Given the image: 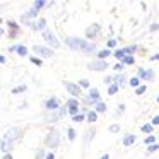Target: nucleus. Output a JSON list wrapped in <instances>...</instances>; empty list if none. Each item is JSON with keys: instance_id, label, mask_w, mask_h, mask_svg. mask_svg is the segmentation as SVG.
I'll list each match as a JSON object with an SVG mask.
<instances>
[{"instance_id": "1", "label": "nucleus", "mask_w": 159, "mask_h": 159, "mask_svg": "<svg viewBox=\"0 0 159 159\" xmlns=\"http://www.w3.org/2000/svg\"><path fill=\"white\" fill-rule=\"evenodd\" d=\"M65 45L69 46V48H72V50H80V52H84V53H91V52L96 50V46H94L93 43H89L87 39L74 38V36H70V38L65 39Z\"/></svg>"}, {"instance_id": "2", "label": "nucleus", "mask_w": 159, "mask_h": 159, "mask_svg": "<svg viewBox=\"0 0 159 159\" xmlns=\"http://www.w3.org/2000/svg\"><path fill=\"white\" fill-rule=\"evenodd\" d=\"M41 36H43V39L52 46V48H58V46H60V41L57 39V36L53 34L52 29H45V31L41 33Z\"/></svg>"}, {"instance_id": "3", "label": "nucleus", "mask_w": 159, "mask_h": 159, "mask_svg": "<svg viewBox=\"0 0 159 159\" xmlns=\"http://www.w3.org/2000/svg\"><path fill=\"white\" fill-rule=\"evenodd\" d=\"M45 144L48 145L50 149H55V147H58L60 145V134L57 130H52L48 135H46V140H45Z\"/></svg>"}, {"instance_id": "4", "label": "nucleus", "mask_w": 159, "mask_h": 159, "mask_svg": "<svg viewBox=\"0 0 159 159\" xmlns=\"http://www.w3.org/2000/svg\"><path fill=\"white\" fill-rule=\"evenodd\" d=\"M87 69L96 70V72H101V70L108 69V63H106V60H93L91 63H87Z\"/></svg>"}, {"instance_id": "5", "label": "nucleus", "mask_w": 159, "mask_h": 159, "mask_svg": "<svg viewBox=\"0 0 159 159\" xmlns=\"http://www.w3.org/2000/svg\"><path fill=\"white\" fill-rule=\"evenodd\" d=\"M45 108L50 111H58L62 106H60V101L57 99V98H48V99L45 101Z\"/></svg>"}, {"instance_id": "6", "label": "nucleus", "mask_w": 159, "mask_h": 159, "mask_svg": "<svg viewBox=\"0 0 159 159\" xmlns=\"http://www.w3.org/2000/svg\"><path fill=\"white\" fill-rule=\"evenodd\" d=\"M63 86H65V89L69 91V94H72L74 98L80 96V86H79V84H74V82H65Z\"/></svg>"}, {"instance_id": "7", "label": "nucleus", "mask_w": 159, "mask_h": 159, "mask_svg": "<svg viewBox=\"0 0 159 159\" xmlns=\"http://www.w3.org/2000/svg\"><path fill=\"white\" fill-rule=\"evenodd\" d=\"M34 53L38 57H53V50L46 48V46H39V45H34Z\"/></svg>"}, {"instance_id": "8", "label": "nucleus", "mask_w": 159, "mask_h": 159, "mask_svg": "<svg viewBox=\"0 0 159 159\" xmlns=\"http://www.w3.org/2000/svg\"><path fill=\"white\" fill-rule=\"evenodd\" d=\"M137 74H139V79H142V80H151L154 77V72L151 69H139Z\"/></svg>"}, {"instance_id": "9", "label": "nucleus", "mask_w": 159, "mask_h": 159, "mask_svg": "<svg viewBox=\"0 0 159 159\" xmlns=\"http://www.w3.org/2000/svg\"><path fill=\"white\" fill-rule=\"evenodd\" d=\"M21 135V128H17V127H14V128H11V130L7 132V134L4 135L5 139H7L9 142H12V140H16V139Z\"/></svg>"}, {"instance_id": "10", "label": "nucleus", "mask_w": 159, "mask_h": 159, "mask_svg": "<svg viewBox=\"0 0 159 159\" xmlns=\"http://www.w3.org/2000/svg\"><path fill=\"white\" fill-rule=\"evenodd\" d=\"M99 31H101V26H99V24L89 26V28L86 29V38H94V36H96Z\"/></svg>"}, {"instance_id": "11", "label": "nucleus", "mask_w": 159, "mask_h": 159, "mask_svg": "<svg viewBox=\"0 0 159 159\" xmlns=\"http://www.w3.org/2000/svg\"><path fill=\"white\" fill-rule=\"evenodd\" d=\"M99 91H98V89H91L89 91V98H87V103H91V104H98V103H99Z\"/></svg>"}, {"instance_id": "12", "label": "nucleus", "mask_w": 159, "mask_h": 159, "mask_svg": "<svg viewBox=\"0 0 159 159\" xmlns=\"http://www.w3.org/2000/svg\"><path fill=\"white\" fill-rule=\"evenodd\" d=\"M31 28L34 29V31H41V33L45 31V29H48V28H46V21H45V19H38V21H34V24H33Z\"/></svg>"}, {"instance_id": "13", "label": "nucleus", "mask_w": 159, "mask_h": 159, "mask_svg": "<svg viewBox=\"0 0 159 159\" xmlns=\"http://www.w3.org/2000/svg\"><path fill=\"white\" fill-rule=\"evenodd\" d=\"M9 50H11V52H17L21 57H26V55H28V48H26L24 45H19V46H11Z\"/></svg>"}, {"instance_id": "14", "label": "nucleus", "mask_w": 159, "mask_h": 159, "mask_svg": "<svg viewBox=\"0 0 159 159\" xmlns=\"http://www.w3.org/2000/svg\"><path fill=\"white\" fill-rule=\"evenodd\" d=\"M86 120L89 121V123H94V121L98 120V113H96V110H91L89 113H87V116H86Z\"/></svg>"}, {"instance_id": "15", "label": "nucleus", "mask_w": 159, "mask_h": 159, "mask_svg": "<svg viewBox=\"0 0 159 159\" xmlns=\"http://www.w3.org/2000/svg\"><path fill=\"white\" fill-rule=\"evenodd\" d=\"M134 142H135V135L128 134V135H125V137H123V145H127V147H128V145H132Z\"/></svg>"}, {"instance_id": "16", "label": "nucleus", "mask_w": 159, "mask_h": 159, "mask_svg": "<svg viewBox=\"0 0 159 159\" xmlns=\"http://www.w3.org/2000/svg\"><path fill=\"white\" fill-rule=\"evenodd\" d=\"M45 5H46V2H45V0H36V2H34V4H33V9H36V11H41V7H45Z\"/></svg>"}, {"instance_id": "17", "label": "nucleus", "mask_w": 159, "mask_h": 159, "mask_svg": "<svg viewBox=\"0 0 159 159\" xmlns=\"http://www.w3.org/2000/svg\"><path fill=\"white\" fill-rule=\"evenodd\" d=\"M113 55H115V58H118V60H123L125 57H127L125 55V50H115Z\"/></svg>"}, {"instance_id": "18", "label": "nucleus", "mask_w": 159, "mask_h": 159, "mask_svg": "<svg viewBox=\"0 0 159 159\" xmlns=\"http://www.w3.org/2000/svg\"><path fill=\"white\" fill-rule=\"evenodd\" d=\"M152 127H154L152 123H145V125H142V128H140V130L144 132V134L151 135V132H152Z\"/></svg>"}, {"instance_id": "19", "label": "nucleus", "mask_w": 159, "mask_h": 159, "mask_svg": "<svg viewBox=\"0 0 159 159\" xmlns=\"http://www.w3.org/2000/svg\"><path fill=\"white\" fill-rule=\"evenodd\" d=\"M118 87H120L118 84H111V86L108 87V94H110V96H113V94H116V93H118Z\"/></svg>"}, {"instance_id": "20", "label": "nucleus", "mask_w": 159, "mask_h": 159, "mask_svg": "<svg viewBox=\"0 0 159 159\" xmlns=\"http://www.w3.org/2000/svg\"><path fill=\"white\" fill-rule=\"evenodd\" d=\"M111 53H113L111 50H101L99 52V60H106V57H110Z\"/></svg>"}, {"instance_id": "21", "label": "nucleus", "mask_w": 159, "mask_h": 159, "mask_svg": "<svg viewBox=\"0 0 159 159\" xmlns=\"http://www.w3.org/2000/svg\"><path fill=\"white\" fill-rule=\"evenodd\" d=\"M113 80H115V84H118V86H121V84L125 82V75H121V74H118V75H115V77H113Z\"/></svg>"}, {"instance_id": "22", "label": "nucleus", "mask_w": 159, "mask_h": 159, "mask_svg": "<svg viewBox=\"0 0 159 159\" xmlns=\"http://www.w3.org/2000/svg\"><path fill=\"white\" fill-rule=\"evenodd\" d=\"M144 144H145V145H152V144H156V137H154V135H147V137L144 139Z\"/></svg>"}, {"instance_id": "23", "label": "nucleus", "mask_w": 159, "mask_h": 159, "mask_svg": "<svg viewBox=\"0 0 159 159\" xmlns=\"http://www.w3.org/2000/svg\"><path fill=\"white\" fill-rule=\"evenodd\" d=\"M0 147H2V151L5 152L7 149H11V142H9L5 137H2V145H0Z\"/></svg>"}, {"instance_id": "24", "label": "nucleus", "mask_w": 159, "mask_h": 159, "mask_svg": "<svg viewBox=\"0 0 159 159\" xmlns=\"http://www.w3.org/2000/svg\"><path fill=\"white\" fill-rule=\"evenodd\" d=\"M125 50V55H132V53L137 50V45H130V46H127V48H123Z\"/></svg>"}, {"instance_id": "25", "label": "nucleus", "mask_w": 159, "mask_h": 159, "mask_svg": "<svg viewBox=\"0 0 159 159\" xmlns=\"http://www.w3.org/2000/svg\"><path fill=\"white\" fill-rule=\"evenodd\" d=\"M134 62H135V60H134V55H127L123 60H121V63H127V65H132Z\"/></svg>"}, {"instance_id": "26", "label": "nucleus", "mask_w": 159, "mask_h": 159, "mask_svg": "<svg viewBox=\"0 0 159 159\" xmlns=\"http://www.w3.org/2000/svg\"><path fill=\"white\" fill-rule=\"evenodd\" d=\"M96 111H99V113H104V111H106V104H104L103 101H99V103L96 104Z\"/></svg>"}, {"instance_id": "27", "label": "nucleus", "mask_w": 159, "mask_h": 159, "mask_svg": "<svg viewBox=\"0 0 159 159\" xmlns=\"http://www.w3.org/2000/svg\"><path fill=\"white\" fill-rule=\"evenodd\" d=\"M26 91V84H22V86H17L12 89V94H19V93H24Z\"/></svg>"}, {"instance_id": "28", "label": "nucleus", "mask_w": 159, "mask_h": 159, "mask_svg": "<svg viewBox=\"0 0 159 159\" xmlns=\"http://www.w3.org/2000/svg\"><path fill=\"white\" fill-rule=\"evenodd\" d=\"M34 159H46V152H45V149H39V151L36 152Z\"/></svg>"}, {"instance_id": "29", "label": "nucleus", "mask_w": 159, "mask_h": 159, "mask_svg": "<svg viewBox=\"0 0 159 159\" xmlns=\"http://www.w3.org/2000/svg\"><path fill=\"white\" fill-rule=\"evenodd\" d=\"M29 60H31V63H34V65H38V67L43 65L41 58H38V57H29Z\"/></svg>"}, {"instance_id": "30", "label": "nucleus", "mask_w": 159, "mask_h": 159, "mask_svg": "<svg viewBox=\"0 0 159 159\" xmlns=\"http://www.w3.org/2000/svg\"><path fill=\"white\" fill-rule=\"evenodd\" d=\"M139 80H140L139 77H132V79L128 80V84H130L132 87H135V89H137V87H139Z\"/></svg>"}, {"instance_id": "31", "label": "nucleus", "mask_w": 159, "mask_h": 159, "mask_svg": "<svg viewBox=\"0 0 159 159\" xmlns=\"http://www.w3.org/2000/svg\"><path fill=\"white\" fill-rule=\"evenodd\" d=\"M108 130L111 132V134H116V132H120V125L118 123H113V125H110V128Z\"/></svg>"}, {"instance_id": "32", "label": "nucleus", "mask_w": 159, "mask_h": 159, "mask_svg": "<svg viewBox=\"0 0 159 159\" xmlns=\"http://www.w3.org/2000/svg\"><path fill=\"white\" fill-rule=\"evenodd\" d=\"M69 113L72 115V116H77V115H79V108L77 106H69Z\"/></svg>"}, {"instance_id": "33", "label": "nucleus", "mask_w": 159, "mask_h": 159, "mask_svg": "<svg viewBox=\"0 0 159 159\" xmlns=\"http://www.w3.org/2000/svg\"><path fill=\"white\" fill-rule=\"evenodd\" d=\"M157 149H159V144H152V145H149V147H147V152H149V154H152V152H156Z\"/></svg>"}, {"instance_id": "34", "label": "nucleus", "mask_w": 159, "mask_h": 159, "mask_svg": "<svg viewBox=\"0 0 159 159\" xmlns=\"http://www.w3.org/2000/svg\"><path fill=\"white\" fill-rule=\"evenodd\" d=\"M69 140H75V130H74V128H69Z\"/></svg>"}, {"instance_id": "35", "label": "nucleus", "mask_w": 159, "mask_h": 159, "mask_svg": "<svg viewBox=\"0 0 159 159\" xmlns=\"http://www.w3.org/2000/svg\"><path fill=\"white\" fill-rule=\"evenodd\" d=\"M145 91H147V89H145V86H139L137 89H135V94H139V96H140V94L145 93Z\"/></svg>"}, {"instance_id": "36", "label": "nucleus", "mask_w": 159, "mask_h": 159, "mask_svg": "<svg viewBox=\"0 0 159 159\" xmlns=\"http://www.w3.org/2000/svg\"><path fill=\"white\" fill-rule=\"evenodd\" d=\"M94 132H96L94 128H91V130H89V134H87V137H86V144H87L89 140H93V137H94Z\"/></svg>"}, {"instance_id": "37", "label": "nucleus", "mask_w": 159, "mask_h": 159, "mask_svg": "<svg viewBox=\"0 0 159 159\" xmlns=\"http://www.w3.org/2000/svg\"><path fill=\"white\" fill-rule=\"evenodd\" d=\"M17 34H19V29H11L9 31V38H17Z\"/></svg>"}, {"instance_id": "38", "label": "nucleus", "mask_w": 159, "mask_h": 159, "mask_svg": "<svg viewBox=\"0 0 159 159\" xmlns=\"http://www.w3.org/2000/svg\"><path fill=\"white\" fill-rule=\"evenodd\" d=\"M82 120H86V118H84V115H77V116H72V121H77V123H79V121H82Z\"/></svg>"}, {"instance_id": "39", "label": "nucleus", "mask_w": 159, "mask_h": 159, "mask_svg": "<svg viewBox=\"0 0 159 159\" xmlns=\"http://www.w3.org/2000/svg\"><path fill=\"white\" fill-rule=\"evenodd\" d=\"M104 84H110V86H111V84H115V80H113V77H111V75H108V77H104Z\"/></svg>"}, {"instance_id": "40", "label": "nucleus", "mask_w": 159, "mask_h": 159, "mask_svg": "<svg viewBox=\"0 0 159 159\" xmlns=\"http://www.w3.org/2000/svg\"><path fill=\"white\" fill-rule=\"evenodd\" d=\"M116 46V39H108V48H115Z\"/></svg>"}, {"instance_id": "41", "label": "nucleus", "mask_w": 159, "mask_h": 159, "mask_svg": "<svg viewBox=\"0 0 159 159\" xmlns=\"http://www.w3.org/2000/svg\"><path fill=\"white\" fill-rule=\"evenodd\" d=\"M113 69L116 70V72H121V70H123V63H115Z\"/></svg>"}, {"instance_id": "42", "label": "nucleus", "mask_w": 159, "mask_h": 159, "mask_svg": "<svg viewBox=\"0 0 159 159\" xmlns=\"http://www.w3.org/2000/svg\"><path fill=\"white\" fill-rule=\"evenodd\" d=\"M7 24H9V28H11V29H19V26H17V24H16V22H14V21H9V22H7Z\"/></svg>"}, {"instance_id": "43", "label": "nucleus", "mask_w": 159, "mask_h": 159, "mask_svg": "<svg viewBox=\"0 0 159 159\" xmlns=\"http://www.w3.org/2000/svg\"><path fill=\"white\" fill-rule=\"evenodd\" d=\"M79 86H80V87H89V82H87L86 79H82V80L79 82Z\"/></svg>"}, {"instance_id": "44", "label": "nucleus", "mask_w": 159, "mask_h": 159, "mask_svg": "<svg viewBox=\"0 0 159 159\" xmlns=\"http://www.w3.org/2000/svg\"><path fill=\"white\" fill-rule=\"evenodd\" d=\"M67 106H77V99H69V103H67Z\"/></svg>"}, {"instance_id": "45", "label": "nucleus", "mask_w": 159, "mask_h": 159, "mask_svg": "<svg viewBox=\"0 0 159 159\" xmlns=\"http://www.w3.org/2000/svg\"><path fill=\"white\" fill-rule=\"evenodd\" d=\"M151 123H152V125H159V115H157V116H154V118H152V121H151Z\"/></svg>"}, {"instance_id": "46", "label": "nucleus", "mask_w": 159, "mask_h": 159, "mask_svg": "<svg viewBox=\"0 0 159 159\" xmlns=\"http://www.w3.org/2000/svg\"><path fill=\"white\" fill-rule=\"evenodd\" d=\"M55 157V156H53V152H48V154H46V159H53Z\"/></svg>"}, {"instance_id": "47", "label": "nucleus", "mask_w": 159, "mask_h": 159, "mask_svg": "<svg viewBox=\"0 0 159 159\" xmlns=\"http://www.w3.org/2000/svg\"><path fill=\"white\" fill-rule=\"evenodd\" d=\"M151 60H159V53H156V55L151 57Z\"/></svg>"}, {"instance_id": "48", "label": "nucleus", "mask_w": 159, "mask_h": 159, "mask_svg": "<svg viewBox=\"0 0 159 159\" xmlns=\"http://www.w3.org/2000/svg\"><path fill=\"white\" fill-rule=\"evenodd\" d=\"M0 62H2V63H7V58H5L4 55H2V57H0Z\"/></svg>"}, {"instance_id": "49", "label": "nucleus", "mask_w": 159, "mask_h": 159, "mask_svg": "<svg viewBox=\"0 0 159 159\" xmlns=\"http://www.w3.org/2000/svg\"><path fill=\"white\" fill-rule=\"evenodd\" d=\"M2 159H12V156L11 154H4V157H2Z\"/></svg>"}, {"instance_id": "50", "label": "nucleus", "mask_w": 159, "mask_h": 159, "mask_svg": "<svg viewBox=\"0 0 159 159\" xmlns=\"http://www.w3.org/2000/svg\"><path fill=\"white\" fill-rule=\"evenodd\" d=\"M101 159H110V156H108V154H104V156H101Z\"/></svg>"}, {"instance_id": "51", "label": "nucleus", "mask_w": 159, "mask_h": 159, "mask_svg": "<svg viewBox=\"0 0 159 159\" xmlns=\"http://www.w3.org/2000/svg\"><path fill=\"white\" fill-rule=\"evenodd\" d=\"M157 103H159V96H157Z\"/></svg>"}]
</instances>
